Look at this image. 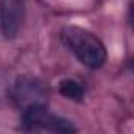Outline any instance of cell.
I'll return each mask as SVG.
<instances>
[{"instance_id": "obj_1", "label": "cell", "mask_w": 134, "mask_h": 134, "mask_svg": "<svg viewBox=\"0 0 134 134\" xmlns=\"http://www.w3.org/2000/svg\"><path fill=\"white\" fill-rule=\"evenodd\" d=\"M62 41L76 55V58L90 70H98L106 63V47L90 30L77 25H68L62 30Z\"/></svg>"}, {"instance_id": "obj_2", "label": "cell", "mask_w": 134, "mask_h": 134, "mask_svg": "<svg viewBox=\"0 0 134 134\" xmlns=\"http://www.w3.org/2000/svg\"><path fill=\"white\" fill-rule=\"evenodd\" d=\"M22 128L25 131H33V132L46 131V132H60V134H70L77 131L73 121L49 112L46 104L25 107L22 112Z\"/></svg>"}, {"instance_id": "obj_3", "label": "cell", "mask_w": 134, "mask_h": 134, "mask_svg": "<svg viewBox=\"0 0 134 134\" xmlns=\"http://www.w3.org/2000/svg\"><path fill=\"white\" fill-rule=\"evenodd\" d=\"M10 98L13 103L22 109L38 104H46L47 101V87L36 77H18L10 90Z\"/></svg>"}, {"instance_id": "obj_4", "label": "cell", "mask_w": 134, "mask_h": 134, "mask_svg": "<svg viewBox=\"0 0 134 134\" xmlns=\"http://www.w3.org/2000/svg\"><path fill=\"white\" fill-rule=\"evenodd\" d=\"M24 16V0H0V30L7 40H13L18 36Z\"/></svg>"}, {"instance_id": "obj_5", "label": "cell", "mask_w": 134, "mask_h": 134, "mask_svg": "<svg viewBox=\"0 0 134 134\" xmlns=\"http://www.w3.org/2000/svg\"><path fill=\"white\" fill-rule=\"evenodd\" d=\"M60 93L66 98V99H71L76 103L84 101L85 98V88L79 81L74 79H65L60 82Z\"/></svg>"}]
</instances>
